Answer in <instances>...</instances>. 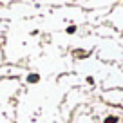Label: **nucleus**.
I'll use <instances>...</instances> for the list:
<instances>
[{
  "label": "nucleus",
  "instance_id": "nucleus-1",
  "mask_svg": "<svg viewBox=\"0 0 123 123\" xmlns=\"http://www.w3.org/2000/svg\"><path fill=\"white\" fill-rule=\"evenodd\" d=\"M27 80H29V83H35V81L38 80V76H36V74H31V76L27 78Z\"/></svg>",
  "mask_w": 123,
  "mask_h": 123
},
{
  "label": "nucleus",
  "instance_id": "nucleus-2",
  "mask_svg": "<svg viewBox=\"0 0 123 123\" xmlns=\"http://www.w3.org/2000/svg\"><path fill=\"white\" fill-rule=\"evenodd\" d=\"M116 121H118V119H116L114 116H111V118H107V119H105V123H116Z\"/></svg>",
  "mask_w": 123,
  "mask_h": 123
}]
</instances>
